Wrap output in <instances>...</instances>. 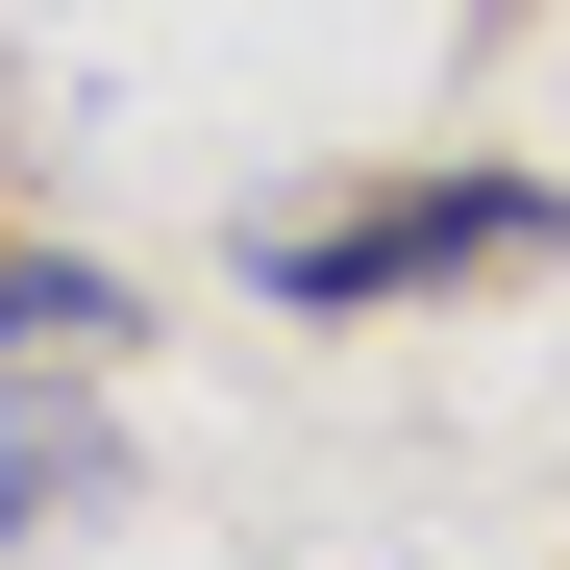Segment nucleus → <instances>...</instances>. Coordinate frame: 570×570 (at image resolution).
<instances>
[{
	"label": "nucleus",
	"mask_w": 570,
	"mask_h": 570,
	"mask_svg": "<svg viewBox=\"0 0 570 570\" xmlns=\"http://www.w3.org/2000/svg\"><path fill=\"white\" fill-rule=\"evenodd\" d=\"M497 248H570L546 174H397V199H323V224H273L248 273L298 323H372V298H446V273H497Z\"/></svg>",
	"instance_id": "nucleus-1"
},
{
	"label": "nucleus",
	"mask_w": 570,
	"mask_h": 570,
	"mask_svg": "<svg viewBox=\"0 0 570 570\" xmlns=\"http://www.w3.org/2000/svg\"><path fill=\"white\" fill-rule=\"evenodd\" d=\"M100 497H125V446H100V422H75L50 372H26V397H0V570H26L50 521H100Z\"/></svg>",
	"instance_id": "nucleus-2"
}]
</instances>
